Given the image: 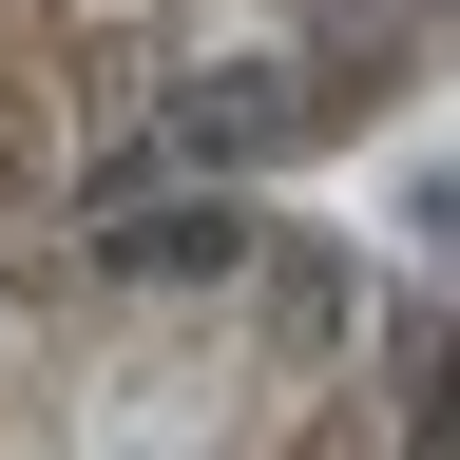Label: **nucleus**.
<instances>
[{
    "label": "nucleus",
    "instance_id": "2",
    "mask_svg": "<svg viewBox=\"0 0 460 460\" xmlns=\"http://www.w3.org/2000/svg\"><path fill=\"white\" fill-rule=\"evenodd\" d=\"M77 77H115V0H0V192H20L58 135H96Z\"/></svg>",
    "mask_w": 460,
    "mask_h": 460
},
{
    "label": "nucleus",
    "instance_id": "1",
    "mask_svg": "<svg viewBox=\"0 0 460 460\" xmlns=\"http://www.w3.org/2000/svg\"><path fill=\"white\" fill-rule=\"evenodd\" d=\"M365 288L307 230L172 192L77 230V269H0V460H365Z\"/></svg>",
    "mask_w": 460,
    "mask_h": 460
}]
</instances>
